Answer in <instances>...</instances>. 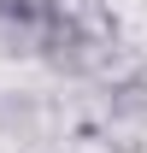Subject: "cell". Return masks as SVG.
Returning a JSON list of instances; mask_svg holds the SVG:
<instances>
[]
</instances>
